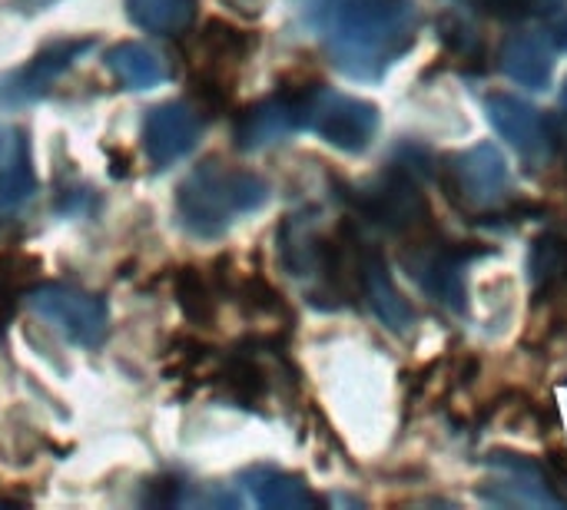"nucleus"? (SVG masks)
Segmentation results:
<instances>
[{
  "label": "nucleus",
  "mask_w": 567,
  "mask_h": 510,
  "mask_svg": "<svg viewBox=\"0 0 567 510\" xmlns=\"http://www.w3.org/2000/svg\"><path fill=\"white\" fill-rule=\"evenodd\" d=\"M296 10L352 80H379L412 50L419 30L412 0H296Z\"/></svg>",
  "instance_id": "1"
},
{
  "label": "nucleus",
  "mask_w": 567,
  "mask_h": 510,
  "mask_svg": "<svg viewBox=\"0 0 567 510\" xmlns=\"http://www.w3.org/2000/svg\"><path fill=\"white\" fill-rule=\"evenodd\" d=\"M269 202V183L246 169H229L219 159L199 163L176 189V216L199 239L226 236L243 216Z\"/></svg>",
  "instance_id": "2"
},
{
  "label": "nucleus",
  "mask_w": 567,
  "mask_h": 510,
  "mask_svg": "<svg viewBox=\"0 0 567 510\" xmlns=\"http://www.w3.org/2000/svg\"><path fill=\"white\" fill-rule=\"evenodd\" d=\"M23 299L50 329H56L66 342H73L80 348H100L110 332L106 302L86 289L63 285V282H43V285H33Z\"/></svg>",
  "instance_id": "3"
},
{
  "label": "nucleus",
  "mask_w": 567,
  "mask_h": 510,
  "mask_svg": "<svg viewBox=\"0 0 567 510\" xmlns=\"http://www.w3.org/2000/svg\"><path fill=\"white\" fill-rule=\"evenodd\" d=\"M359 209L375 226H382L389 232L412 236V239L432 236V209H429L419 183L402 166L389 169L372 186H365L359 192Z\"/></svg>",
  "instance_id": "4"
},
{
  "label": "nucleus",
  "mask_w": 567,
  "mask_h": 510,
  "mask_svg": "<svg viewBox=\"0 0 567 510\" xmlns=\"http://www.w3.org/2000/svg\"><path fill=\"white\" fill-rule=\"evenodd\" d=\"M508 183H512L508 163L492 143H482L468 153L449 156V166H442V186H445L449 199L472 212L502 206Z\"/></svg>",
  "instance_id": "5"
},
{
  "label": "nucleus",
  "mask_w": 567,
  "mask_h": 510,
  "mask_svg": "<svg viewBox=\"0 0 567 510\" xmlns=\"http://www.w3.org/2000/svg\"><path fill=\"white\" fill-rule=\"evenodd\" d=\"M306 126L336 149L362 153L379 129V110L369 100L312 86L306 106Z\"/></svg>",
  "instance_id": "6"
},
{
  "label": "nucleus",
  "mask_w": 567,
  "mask_h": 510,
  "mask_svg": "<svg viewBox=\"0 0 567 510\" xmlns=\"http://www.w3.org/2000/svg\"><path fill=\"white\" fill-rule=\"evenodd\" d=\"M93 43H96L93 37H63V40H53L43 50H37L30 56V63L0 76V106L20 110V106L43 100L60 83V76L93 50Z\"/></svg>",
  "instance_id": "7"
},
{
  "label": "nucleus",
  "mask_w": 567,
  "mask_h": 510,
  "mask_svg": "<svg viewBox=\"0 0 567 510\" xmlns=\"http://www.w3.org/2000/svg\"><path fill=\"white\" fill-rule=\"evenodd\" d=\"M309 90L312 86H299V90H279L266 100H256L252 106H246L236 119V146L246 153H259L269 149L276 143H282L286 136H292L296 129L306 126V106H309Z\"/></svg>",
  "instance_id": "8"
},
{
  "label": "nucleus",
  "mask_w": 567,
  "mask_h": 510,
  "mask_svg": "<svg viewBox=\"0 0 567 510\" xmlns=\"http://www.w3.org/2000/svg\"><path fill=\"white\" fill-rule=\"evenodd\" d=\"M203 113L196 103L186 100H166L159 106H153L143 119V153L156 169H169L173 163H179L183 156H189L203 136Z\"/></svg>",
  "instance_id": "9"
},
{
  "label": "nucleus",
  "mask_w": 567,
  "mask_h": 510,
  "mask_svg": "<svg viewBox=\"0 0 567 510\" xmlns=\"http://www.w3.org/2000/svg\"><path fill=\"white\" fill-rule=\"evenodd\" d=\"M485 110H488V123L518 149L522 159H528L532 166H545L551 159L555 136L548 119L535 106L508 93H492L485 100Z\"/></svg>",
  "instance_id": "10"
},
{
  "label": "nucleus",
  "mask_w": 567,
  "mask_h": 510,
  "mask_svg": "<svg viewBox=\"0 0 567 510\" xmlns=\"http://www.w3.org/2000/svg\"><path fill=\"white\" fill-rule=\"evenodd\" d=\"M415 252H405L409 275L442 305L462 312L465 309V282H462V252L439 246L429 249L425 239H415Z\"/></svg>",
  "instance_id": "11"
},
{
  "label": "nucleus",
  "mask_w": 567,
  "mask_h": 510,
  "mask_svg": "<svg viewBox=\"0 0 567 510\" xmlns=\"http://www.w3.org/2000/svg\"><path fill=\"white\" fill-rule=\"evenodd\" d=\"M355 272H359V295L369 302V309L379 315V322L389 332H405L415 322V312H412L409 299L395 289L385 259L365 242L359 249V269Z\"/></svg>",
  "instance_id": "12"
},
{
  "label": "nucleus",
  "mask_w": 567,
  "mask_h": 510,
  "mask_svg": "<svg viewBox=\"0 0 567 510\" xmlns=\"http://www.w3.org/2000/svg\"><path fill=\"white\" fill-rule=\"evenodd\" d=\"M37 189L30 139L20 126L0 123V212L23 206Z\"/></svg>",
  "instance_id": "13"
},
{
  "label": "nucleus",
  "mask_w": 567,
  "mask_h": 510,
  "mask_svg": "<svg viewBox=\"0 0 567 510\" xmlns=\"http://www.w3.org/2000/svg\"><path fill=\"white\" fill-rule=\"evenodd\" d=\"M106 70L116 76L120 86L126 90H153L159 83L173 80V63L166 53H159L150 43H116L106 50Z\"/></svg>",
  "instance_id": "14"
},
{
  "label": "nucleus",
  "mask_w": 567,
  "mask_h": 510,
  "mask_svg": "<svg viewBox=\"0 0 567 510\" xmlns=\"http://www.w3.org/2000/svg\"><path fill=\"white\" fill-rule=\"evenodd\" d=\"M326 242L309 216H286L279 226V262L296 279H316L326 272Z\"/></svg>",
  "instance_id": "15"
},
{
  "label": "nucleus",
  "mask_w": 567,
  "mask_h": 510,
  "mask_svg": "<svg viewBox=\"0 0 567 510\" xmlns=\"http://www.w3.org/2000/svg\"><path fill=\"white\" fill-rule=\"evenodd\" d=\"M256 40L252 33L226 23V20H209L199 33V53L206 60V66L196 70V76H209V80H219V83H229L226 70L239 66L249 53H252Z\"/></svg>",
  "instance_id": "16"
},
{
  "label": "nucleus",
  "mask_w": 567,
  "mask_h": 510,
  "mask_svg": "<svg viewBox=\"0 0 567 510\" xmlns=\"http://www.w3.org/2000/svg\"><path fill=\"white\" fill-rule=\"evenodd\" d=\"M502 70L515 83H522L528 90H545L551 83L555 53H551L545 37H538V33H515L502 46Z\"/></svg>",
  "instance_id": "17"
},
{
  "label": "nucleus",
  "mask_w": 567,
  "mask_h": 510,
  "mask_svg": "<svg viewBox=\"0 0 567 510\" xmlns=\"http://www.w3.org/2000/svg\"><path fill=\"white\" fill-rule=\"evenodd\" d=\"M239 485L259 508H319V498L312 495V488L302 478L276 471V468H249V471H243Z\"/></svg>",
  "instance_id": "18"
},
{
  "label": "nucleus",
  "mask_w": 567,
  "mask_h": 510,
  "mask_svg": "<svg viewBox=\"0 0 567 510\" xmlns=\"http://www.w3.org/2000/svg\"><path fill=\"white\" fill-rule=\"evenodd\" d=\"M216 382L226 388V395L233 402H239L246 408L262 405V398L269 395V372L262 368V362L249 348H236L229 358H223Z\"/></svg>",
  "instance_id": "19"
},
{
  "label": "nucleus",
  "mask_w": 567,
  "mask_h": 510,
  "mask_svg": "<svg viewBox=\"0 0 567 510\" xmlns=\"http://www.w3.org/2000/svg\"><path fill=\"white\" fill-rule=\"evenodd\" d=\"M196 0H126V17L150 33L176 37L196 23Z\"/></svg>",
  "instance_id": "20"
},
{
  "label": "nucleus",
  "mask_w": 567,
  "mask_h": 510,
  "mask_svg": "<svg viewBox=\"0 0 567 510\" xmlns=\"http://www.w3.org/2000/svg\"><path fill=\"white\" fill-rule=\"evenodd\" d=\"M528 272L545 295L567 289V232H545L535 239Z\"/></svg>",
  "instance_id": "21"
},
{
  "label": "nucleus",
  "mask_w": 567,
  "mask_h": 510,
  "mask_svg": "<svg viewBox=\"0 0 567 510\" xmlns=\"http://www.w3.org/2000/svg\"><path fill=\"white\" fill-rule=\"evenodd\" d=\"M223 285H216V279L203 275L199 269H183L176 275V299H179V309L186 312V319L193 322H209L216 315V292Z\"/></svg>",
  "instance_id": "22"
},
{
  "label": "nucleus",
  "mask_w": 567,
  "mask_h": 510,
  "mask_svg": "<svg viewBox=\"0 0 567 510\" xmlns=\"http://www.w3.org/2000/svg\"><path fill=\"white\" fill-rule=\"evenodd\" d=\"M239 305H243L249 315H266V319L286 315L282 295H279L262 275H246V279L239 282Z\"/></svg>",
  "instance_id": "23"
},
{
  "label": "nucleus",
  "mask_w": 567,
  "mask_h": 510,
  "mask_svg": "<svg viewBox=\"0 0 567 510\" xmlns=\"http://www.w3.org/2000/svg\"><path fill=\"white\" fill-rule=\"evenodd\" d=\"M465 3L498 20H518L532 13H548L558 0H465Z\"/></svg>",
  "instance_id": "24"
},
{
  "label": "nucleus",
  "mask_w": 567,
  "mask_h": 510,
  "mask_svg": "<svg viewBox=\"0 0 567 510\" xmlns=\"http://www.w3.org/2000/svg\"><path fill=\"white\" fill-rule=\"evenodd\" d=\"M555 43H558L561 50H567V17L558 23V27H555Z\"/></svg>",
  "instance_id": "25"
},
{
  "label": "nucleus",
  "mask_w": 567,
  "mask_h": 510,
  "mask_svg": "<svg viewBox=\"0 0 567 510\" xmlns=\"http://www.w3.org/2000/svg\"><path fill=\"white\" fill-rule=\"evenodd\" d=\"M561 110H565V136H567V86H565V96H561Z\"/></svg>",
  "instance_id": "26"
},
{
  "label": "nucleus",
  "mask_w": 567,
  "mask_h": 510,
  "mask_svg": "<svg viewBox=\"0 0 567 510\" xmlns=\"http://www.w3.org/2000/svg\"><path fill=\"white\" fill-rule=\"evenodd\" d=\"M27 3H33V10H40V7H47L50 0H27Z\"/></svg>",
  "instance_id": "27"
}]
</instances>
